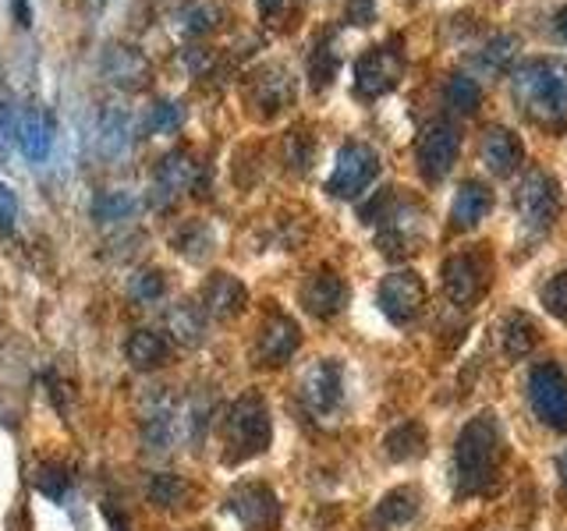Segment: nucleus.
I'll list each match as a JSON object with an SVG mask.
<instances>
[{
    "mask_svg": "<svg viewBox=\"0 0 567 531\" xmlns=\"http://www.w3.org/2000/svg\"><path fill=\"white\" fill-rule=\"evenodd\" d=\"M514 100L522 111L546 124L564 128L567 124V61L564 58H536L514 71Z\"/></svg>",
    "mask_w": 567,
    "mask_h": 531,
    "instance_id": "1",
    "label": "nucleus"
},
{
    "mask_svg": "<svg viewBox=\"0 0 567 531\" xmlns=\"http://www.w3.org/2000/svg\"><path fill=\"white\" fill-rule=\"evenodd\" d=\"M496 460H501V425H496L493 415H475L454 442L457 492H486L496 478Z\"/></svg>",
    "mask_w": 567,
    "mask_h": 531,
    "instance_id": "2",
    "label": "nucleus"
},
{
    "mask_svg": "<svg viewBox=\"0 0 567 531\" xmlns=\"http://www.w3.org/2000/svg\"><path fill=\"white\" fill-rule=\"evenodd\" d=\"M274 439L270 407L259 394H241L224 415V460L227 465H245L259 457Z\"/></svg>",
    "mask_w": 567,
    "mask_h": 531,
    "instance_id": "3",
    "label": "nucleus"
},
{
    "mask_svg": "<svg viewBox=\"0 0 567 531\" xmlns=\"http://www.w3.org/2000/svg\"><path fill=\"white\" fill-rule=\"evenodd\" d=\"M514 209H518V220L528 235H546L554 227L557 212H560V191L557 181L546 170H528L525 181L514 191Z\"/></svg>",
    "mask_w": 567,
    "mask_h": 531,
    "instance_id": "4",
    "label": "nucleus"
},
{
    "mask_svg": "<svg viewBox=\"0 0 567 531\" xmlns=\"http://www.w3.org/2000/svg\"><path fill=\"white\" fill-rule=\"evenodd\" d=\"M377 174H380V156L372 153L365 142H348L333 159V170L327 177V191L333 199H354V195H362L372 185Z\"/></svg>",
    "mask_w": 567,
    "mask_h": 531,
    "instance_id": "5",
    "label": "nucleus"
},
{
    "mask_svg": "<svg viewBox=\"0 0 567 531\" xmlns=\"http://www.w3.org/2000/svg\"><path fill=\"white\" fill-rule=\"evenodd\" d=\"M493 262L486 252H461L443 262V288L454 305H475L489 291Z\"/></svg>",
    "mask_w": 567,
    "mask_h": 531,
    "instance_id": "6",
    "label": "nucleus"
},
{
    "mask_svg": "<svg viewBox=\"0 0 567 531\" xmlns=\"http://www.w3.org/2000/svg\"><path fill=\"white\" fill-rule=\"evenodd\" d=\"M528 397H532V407H536V415L549 429L567 433V372L560 365L543 362L532 368Z\"/></svg>",
    "mask_w": 567,
    "mask_h": 531,
    "instance_id": "7",
    "label": "nucleus"
},
{
    "mask_svg": "<svg viewBox=\"0 0 567 531\" xmlns=\"http://www.w3.org/2000/svg\"><path fill=\"white\" fill-rule=\"evenodd\" d=\"M298 397L312 415H330L344 400V368L333 358H316L298 379Z\"/></svg>",
    "mask_w": 567,
    "mask_h": 531,
    "instance_id": "8",
    "label": "nucleus"
},
{
    "mask_svg": "<svg viewBox=\"0 0 567 531\" xmlns=\"http://www.w3.org/2000/svg\"><path fill=\"white\" fill-rule=\"evenodd\" d=\"M461 153V138L454 132V124L447 121H433L425 124L419 142H415V156H419V170L430 177V181H440V177H447L454 159Z\"/></svg>",
    "mask_w": 567,
    "mask_h": 531,
    "instance_id": "9",
    "label": "nucleus"
},
{
    "mask_svg": "<svg viewBox=\"0 0 567 531\" xmlns=\"http://www.w3.org/2000/svg\"><path fill=\"white\" fill-rule=\"evenodd\" d=\"M401 71H404V58L394 50V46H372L365 50L359 64H354V88L365 96V100H377L383 93H390V88L398 85L401 79Z\"/></svg>",
    "mask_w": 567,
    "mask_h": 531,
    "instance_id": "10",
    "label": "nucleus"
},
{
    "mask_svg": "<svg viewBox=\"0 0 567 531\" xmlns=\"http://www.w3.org/2000/svg\"><path fill=\"white\" fill-rule=\"evenodd\" d=\"M377 301H380V312L390 319V323L404 326V323H412L425 305V283L419 280V273H408V270L390 273L380 283Z\"/></svg>",
    "mask_w": 567,
    "mask_h": 531,
    "instance_id": "11",
    "label": "nucleus"
},
{
    "mask_svg": "<svg viewBox=\"0 0 567 531\" xmlns=\"http://www.w3.org/2000/svg\"><path fill=\"white\" fill-rule=\"evenodd\" d=\"M230 513L241 521L245 531H274L280 521V503L277 492L262 482H245L227 496Z\"/></svg>",
    "mask_w": 567,
    "mask_h": 531,
    "instance_id": "12",
    "label": "nucleus"
},
{
    "mask_svg": "<svg viewBox=\"0 0 567 531\" xmlns=\"http://www.w3.org/2000/svg\"><path fill=\"white\" fill-rule=\"evenodd\" d=\"M298 344H301V330L295 319L284 312H270L256 336V358L259 365H270V368L284 365V362H291Z\"/></svg>",
    "mask_w": 567,
    "mask_h": 531,
    "instance_id": "13",
    "label": "nucleus"
},
{
    "mask_svg": "<svg viewBox=\"0 0 567 531\" xmlns=\"http://www.w3.org/2000/svg\"><path fill=\"white\" fill-rule=\"evenodd\" d=\"M301 305L316 319H333L348 305V283L333 270H316L306 283H301Z\"/></svg>",
    "mask_w": 567,
    "mask_h": 531,
    "instance_id": "14",
    "label": "nucleus"
},
{
    "mask_svg": "<svg viewBox=\"0 0 567 531\" xmlns=\"http://www.w3.org/2000/svg\"><path fill=\"white\" fill-rule=\"evenodd\" d=\"M18 149L29 159V164H43L53 149V117L43 103H29L22 114H18Z\"/></svg>",
    "mask_w": 567,
    "mask_h": 531,
    "instance_id": "15",
    "label": "nucleus"
},
{
    "mask_svg": "<svg viewBox=\"0 0 567 531\" xmlns=\"http://www.w3.org/2000/svg\"><path fill=\"white\" fill-rule=\"evenodd\" d=\"M248 305V291L238 277L230 273H213L206 283H203V312L213 315V319H235L241 315Z\"/></svg>",
    "mask_w": 567,
    "mask_h": 531,
    "instance_id": "16",
    "label": "nucleus"
},
{
    "mask_svg": "<svg viewBox=\"0 0 567 531\" xmlns=\"http://www.w3.org/2000/svg\"><path fill=\"white\" fill-rule=\"evenodd\" d=\"M493 209V195L483 181H465L457 188L454 202H451V227L454 230H472L478 227Z\"/></svg>",
    "mask_w": 567,
    "mask_h": 531,
    "instance_id": "17",
    "label": "nucleus"
},
{
    "mask_svg": "<svg viewBox=\"0 0 567 531\" xmlns=\"http://www.w3.org/2000/svg\"><path fill=\"white\" fill-rule=\"evenodd\" d=\"M124 354H128L132 368L156 372V368H164L171 362V341L159 330L142 326V330H132L128 344H124Z\"/></svg>",
    "mask_w": 567,
    "mask_h": 531,
    "instance_id": "18",
    "label": "nucleus"
},
{
    "mask_svg": "<svg viewBox=\"0 0 567 531\" xmlns=\"http://www.w3.org/2000/svg\"><path fill=\"white\" fill-rule=\"evenodd\" d=\"M522 159H525V146H522V138L514 135L511 128H489L486 138H483V164L493 170V174H514L522 167Z\"/></svg>",
    "mask_w": 567,
    "mask_h": 531,
    "instance_id": "19",
    "label": "nucleus"
},
{
    "mask_svg": "<svg viewBox=\"0 0 567 531\" xmlns=\"http://www.w3.org/2000/svg\"><path fill=\"white\" fill-rule=\"evenodd\" d=\"M422 212L419 209H398L394 217L386 220V230H383V252L390 256H408V252H419V241H422Z\"/></svg>",
    "mask_w": 567,
    "mask_h": 531,
    "instance_id": "20",
    "label": "nucleus"
},
{
    "mask_svg": "<svg viewBox=\"0 0 567 531\" xmlns=\"http://www.w3.org/2000/svg\"><path fill=\"white\" fill-rule=\"evenodd\" d=\"M167 333H171L174 344L199 347L203 336H206V312L199 305H188V301H182V305H174L167 312Z\"/></svg>",
    "mask_w": 567,
    "mask_h": 531,
    "instance_id": "21",
    "label": "nucleus"
},
{
    "mask_svg": "<svg viewBox=\"0 0 567 531\" xmlns=\"http://www.w3.org/2000/svg\"><path fill=\"white\" fill-rule=\"evenodd\" d=\"M425 442H430V433H425L422 421H401L398 429L383 436V450L390 460H412L425 454Z\"/></svg>",
    "mask_w": 567,
    "mask_h": 531,
    "instance_id": "22",
    "label": "nucleus"
},
{
    "mask_svg": "<svg viewBox=\"0 0 567 531\" xmlns=\"http://www.w3.org/2000/svg\"><path fill=\"white\" fill-rule=\"evenodd\" d=\"M195 174H199V167L192 164L188 153H171L164 156V164H159L156 170V181H159V191L164 195H177V191H188Z\"/></svg>",
    "mask_w": 567,
    "mask_h": 531,
    "instance_id": "23",
    "label": "nucleus"
},
{
    "mask_svg": "<svg viewBox=\"0 0 567 531\" xmlns=\"http://www.w3.org/2000/svg\"><path fill=\"white\" fill-rule=\"evenodd\" d=\"M536 344H539L536 323H532V319L522 315V312L507 315V323H504V351H507V358H525V354Z\"/></svg>",
    "mask_w": 567,
    "mask_h": 531,
    "instance_id": "24",
    "label": "nucleus"
},
{
    "mask_svg": "<svg viewBox=\"0 0 567 531\" xmlns=\"http://www.w3.org/2000/svg\"><path fill=\"white\" fill-rule=\"evenodd\" d=\"M419 513V492L415 489H390L383 500H380V507H377V518L383 521V524H408Z\"/></svg>",
    "mask_w": 567,
    "mask_h": 531,
    "instance_id": "25",
    "label": "nucleus"
},
{
    "mask_svg": "<svg viewBox=\"0 0 567 531\" xmlns=\"http://www.w3.org/2000/svg\"><path fill=\"white\" fill-rule=\"evenodd\" d=\"M100 146L106 156H121L132 146V121L124 111H106L100 121Z\"/></svg>",
    "mask_w": 567,
    "mask_h": 531,
    "instance_id": "26",
    "label": "nucleus"
},
{
    "mask_svg": "<svg viewBox=\"0 0 567 531\" xmlns=\"http://www.w3.org/2000/svg\"><path fill=\"white\" fill-rule=\"evenodd\" d=\"M32 482L47 496V500H64L68 489H71V471H68L64 460H43L32 475Z\"/></svg>",
    "mask_w": 567,
    "mask_h": 531,
    "instance_id": "27",
    "label": "nucleus"
},
{
    "mask_svg": "<svg viewBox=\"0 0 567 531\" xmlns=\"http://www.w3.org/2000/svg\"><path fill=\"white\" fill-rule=\"evenodd\" d=\"M188 482L182 475H156L153 482H150V500L159 507V510H174V507H182L188 500Z\"/></svg>",
    "mask_w": 567,
    "mask_h": 531,
    "instance_id": "28",
    "label": "nucleus"
},
{
    "mask_svg": "<svg viewBox=\"0 0 567 531\" xmlns=\"http://www.w3.org/2000/svg\"><path fill=\"white\" fill-rule=\"evenodd\" d=\"M135 212V199L128 191H103L93 202V217L100 223H114V220H128Z\"/></svg>",
    "mask_w": 567,
    "mask_h": 531,
    "instance_id": "29",
    "label": "nucleus"
},
{
    "mask_svg": "<svg viewBox=\"0 0 567 531\" xmlns=\"http://www.w3.org/2000/svg\"><path fill=\"white\" fill-rule=\"evenodd\" d=\"M182 121H185V106L177 103V100H159L150 117H146V128L153 135H174L177 128H182Z\"/></svg>",
    "mask_w": 567,
    "mask_h": 531,
    "instance_id": "30",
    "label": "nucleus"
},
{
    "mask_svg": "<svg viewBox=\"0 0 567 531\" xmlns=\"http://www.w3.org/2000/svg\"><path fill=\"white\" fill-rule=\"evenodd\" d=\"M167 291V280L159 270H138L128 283V294L135 305H153V301H159Z\"/></svg>",
    "mask_w": 567,
    "mask_h": 531,
    "instance_id": "31",
    "label": "nucleus"
},
{
    "mask_svg": "<svg viewBox=\"0 0 567 531\" xmlns=\"http://www.w3.org/2000/svg\"><path fill=\"white\" fill-rule=\"evenodd\" d=\"M539 298H543V305H546V312H549V315L567 319V273L549 277V280L543 283Z\"/></svg>",
    "mask_w": 567,
    "mask_h": 531,
    "instance_id": "32",
    "label": "nucleus"
},
{
    "mask_svg": "<svg viewBox=\"0 0 567 531\" xmlns=\"http://www.w3.org/2000/svg\"><path fill=\"white\" fill-rule=\"evenodd\" d=\"M18 135V111H14V100L11 93L0 88V159L11 156V138Z\"/></svg>",
    "mask_w": 567,
    "mask_h": 531,
    "instance_id": "33",
    "label": "nucleus"
},
{
    "mask_svg": "<svg viewBox=\"0 0 567 531\" xmlns=\"http://www.w3.org/2000/svg\"><path fill=\"white\" fill-rule=\"evenodd\" d=\"M447 100H451V106H457V111H475L478 85L472 79H454L451 88H447Z\"/></svg>",
    "mask_w": 567,
    "mask_h": 531,
    "instance_id": "34",
    "label": "nucleus"
},
{
    "mask_svg": "<svg viewBox=\"0 0 567 531\" xmlns=\"http://www.w3.org/2000/svg\"><path fill=\"white\" fill-rule=\"evenodd\" d=\"M14 223H18V195L11 191L8 181H0V230L11 235Z\"/></svg>",
    "mask_w": 567,
    "mask_h": 531,
    "instance_id": "35",
    "label": "nucleus"
},
{
    "mask_svg": "<svg viewBox=\"0 0 567 531\" xmlns=\"http://www.w3.org/2000/svg\"><path fill=\"white\" fill-rule=\"evenodd\" d=\"M14 11H18V22L29 25V0H14Z\"/></svg>",
    "mask_w": 567,
    "mask_h": 531,
    "instance_id": "36",
    "label": "nucleus"
},
{
    "mask_svg": "<svg viewBox=\"0 0 567 531\" xmlns=\"http://www.w3.org/2000/svg\"><path fill=\"white\" fill-rule=\"evenodd\" d=\"M280 4H284V0H259L262 14H277V11H280Z\"/></svg>",
    "mask_w": 567,
    "mask_h": 531,
    "instance_id": "37",
    "label": "nucleus"
},
{
    "mask_svg": "<svg viewBox=\"0 0 567 531\" xmlns=\"http://www.w3.org/2000/svg\"><path fill=\"white\" fill-rule=\"evenodd\" d=\"M557 471H560V482H564V489H567V450L557 457Z\"/></svg>",
    "mask_w": 567,
    "mask_h": 531,
    "instance_id": "38",
    "label": "nucleus"
},
{
    "mask_svg": "<svg viewBox=\"0 0 567 531\" xmlns=\"http://www.w3.org/2000/svg\"><path fill=\"white\" fill-rule=\"evenodd\" d=\"M557 25H560V32H564V35H567V11H564V14H560V22H557Z\"/></svg>",
    "mask_w": 567,
    "mask_h": 531,
    "instance_id": "39",
    "label": "nucleus"
}]
</instances>
